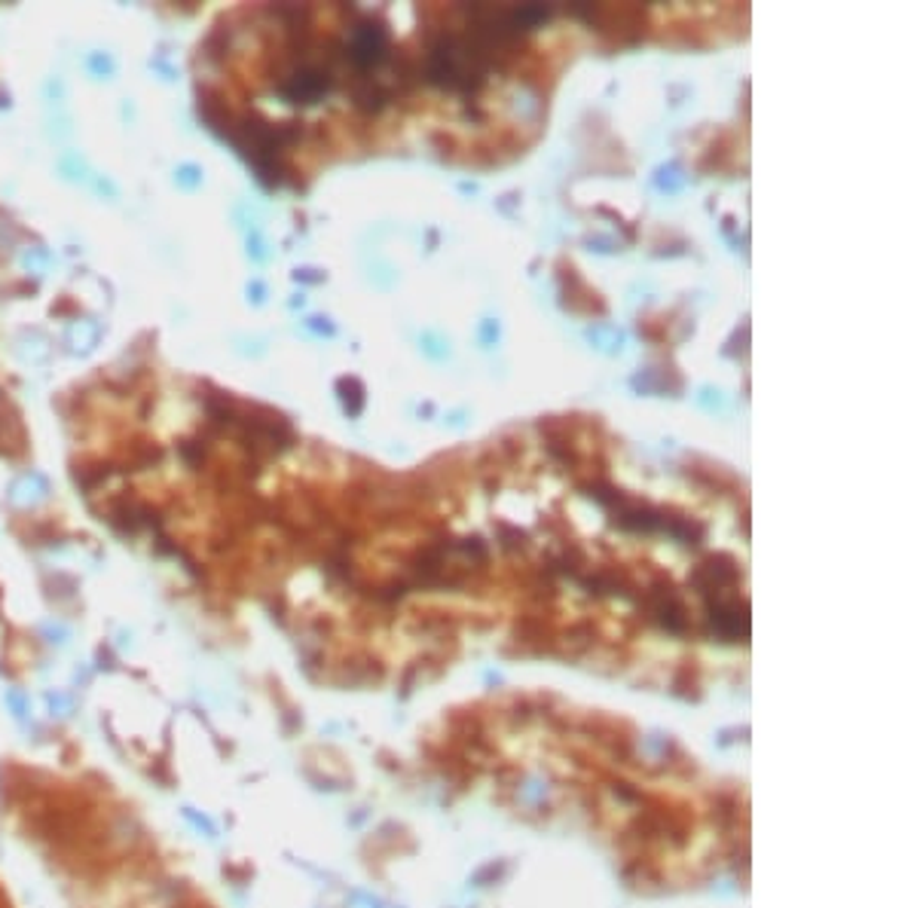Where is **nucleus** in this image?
I'll return each instance as SVG.
<instances>
[{
  "label": "nucleus",
  "instance_id": "obj_1",
  "mask_svg": "<svg viewBox=\"0 0 917 908\" xmlns=\"http://www.w3.org/2000/svg\"><path fill=\"white\" fill-rule=\"evenodd\" d=\"M331 86H334L331 71L322 68V65H310V61H306V65H300L291 77H285L282 96H285L287 101H294V105H312V101H319L322 96H328Z\"/></svg>",
  "mask_w": 917,
  "mask_h": 908
},
{
  "label": "nucleus",
  "instance_id": "obj_2",
  "mask_svg": "<svg viewBox=\"0 0 917 908\" xmlns=\"http://www.w3.org/2000/svg\"><path fill=\"white\" fill-rule=\"evenodd\" d=\"M349 59L361 71L377 68V65L389 59V35H386V28L373 22L358 25L355 35L349 40Z\"/></svg>",
  "mask_w": 917,
  "mask_h": 908
}]
</instances>
